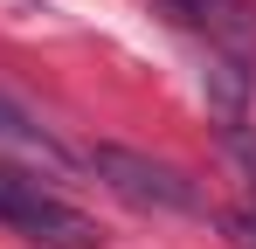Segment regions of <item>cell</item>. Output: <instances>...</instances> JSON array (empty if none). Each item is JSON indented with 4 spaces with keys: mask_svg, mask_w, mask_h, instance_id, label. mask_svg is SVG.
Returning a JSON list of instances; mask_svg holds the SVG:
<instances>
[{
    "mask_svg": "<svg viewBox=\"0 0 256 249\" xmlns=\"http://www.w3.org/2000/svg\"><path fill=\"white\" fill-rule=\"evenodd\" d=\"M0 228L35 249H104L97 214H84L70 194H56L42 173H28L7 152H0Z\"/></svg>",
    "mask_w": 256,
    "mask_h": 249,
    "instance_id": "cell-1",
    "label": "cell"
},
{
    "mask_svg": "<svg viewBox=\"0 0 256 249\" xmlns=\"http://www.w3.org/2000/svg\"><path fill=\"white\" fill-rule=\"evenodd\" d=\"M222 236H228V249H256V208H228Z\"/></svg>",
    "mask_w": 256,
    "mask_h": 249,
    "instance_id": "cell-5",
    "label": "cell"
},
{
    "mask_svg": "<svg viewBox=\"0 0 256 249\" xmlns=\"http://www.w3.org/2000/svg\"><path fill=\"white\" fill-rule=\"evenodd\" d=\"M0 152L7 160H35V166H70V152H62V138L48 132L7 83H0Z\"/></svg>",
    "mask_w": 256,
    "mask_h": 249,
    "instance_id": "cell-4",
    "label": "cell"
},
{
    "mask_svg": "<svg viewBox=\"0 0 256 249\" xmlns=\"http://www.w3.org/2000/svg\"><path fill=\"white\" fill-rule=\"evenodd\" d=\"M90 173L125 208H146V214H194L201 208V187L180 166L152 160V152H132V146H90Z\"/></svg>",
    "mask_w": 256,
    "mask_h": 249,
    "instance_id": "cell-2",
    "label": "cell"
},
{
    "mask_svg": "<svg viewBox=\"0 0 256 249\" xmlns=\"http://www.w3.org/2000/svg\"><path fill=\"white\" fill-rule=\"evenodd\" d=\"M166 14L180 28H194L208 48H228V56L256 48V7L250 0H166Z\"/></svg>",
    "mask_w": 256,
    "mask_h": 249,
    "instance_id": "cell-3",
    "label": "cell"
},
{
    "mask_svg": "<svg viewBox=\"0 0 256 249\" xmlns=\"http://www.w3.org/2000/svg\"><path fill=\"white\" fill-rule=\"evenodd\" d=\"M228 152H236V160H242V173L256 180V132H250V124H228Z\"/></svg>",
    "mask_w": 256,
    "mask_h": 249,
    "instance_id": "cell-6",
    "label": "cell"
}]
</instances>
